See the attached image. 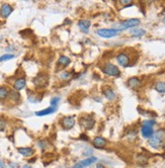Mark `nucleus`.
I'll return each instance as SVG.
<instances>
[{
    "label": "nucleus",
    "instance_id": "nucleus-27",
    "mask_svg": "<svg viewBox=\"0 0 165 168\" xmlns=\"http://www.w3.org/2000/svg\"><path fill=\"white\" fill-rule=\"evenodd\" d=\"M38 145L40 146L41 149H45V148H47L48 142L46 140H41V141H39V142H38Z\"/></svg>",
    "mask_w": 165,
    "mask_h": 168
},
{
    "label": "nucleus",
    "instance_id": "nucleus-24",
    "mask_svg": "<svg viewBox=\"0 0 165 168\" xmlns=\"http://www.w3.org/2000/svg\"><path fill=\"white\" fill-rule=\"evenodd\" d=\"M14 58V55L12 54H6V55H3L0 57V62H3V61H8V60Z\"/></svg>",
    "mask_w": 165,
    "mask_h": 168
},
{
    "label": "nucleus",
    "instance_id": "nucleus-4",
    "mask_svg": "<svg viewBox=\"0 0 165 168\" xmlns=\"http://www.w3.org/2000/svg\"><path fill=\"white\" fill-rule=\"evenodd\" d=\"M96 34L99 35L100 38H104V39H110L113 37H116L120 32L116 29H97Z\"/></svg>",
    "mask_w": 165,
    "mask_h": 168
},
{
    "label": "nucleus",
    "instance_id": "nucleus-36",
    "mask_svg": "<svg viewBox=\"0 0 165 168\" xmlns=\"http://www.w3.org/2000/svg\"><path fill=\"white\" fill-rule=\"evenodd\" d=\"M163 22H165V17H164V18H163Z\"/></svg>",
    "mask_w": 165,
    "mask_h": 168
},
{
    "label": "nucleus",
    "instance_id": "nucleus-34",
    "mask_svg": "<svg viewBox=\"0 0 165 168\" xmlns=\"http://www.w3.org/2000/svg\"><path fill=\"white\" fill-rule=\"evenodd\" d=\"M96 168H106V166H103V164H97V166Z\"/></svg>",
    "mask_w": 165,
    "mask_h": 168
},
{
    "label": "nucleus",
    "instance_id": "nucleus-29",
    "mask_svg": "<svg viewBox=\"0 0 165 168\" xmlns=\"http://www.w3.org/2000/svg\"><path fill=\"white\" fill-rule=\"evenodd\" d=\"M29 101H31V102H39L40 99H38L37 98V95H29Z\"/></svg>",
    "mask_w": 165,
    "mask_h": 168
},
{
    "label": "nucleus",
    "instance_id": "nucleus-1",
    "mask_svg": "<svg viewBox=\"0 0 165 168\" xmlns=\"http://www.w3.org/2000/svg\"><path fill=\"white\" fill-rule=\"evenodd\" d=\"M140 23H141V20L139 18H130V19L124 20V22L119 25L118 31L122 32V31H125V29H128L136 28V26L139 25Z\"/></svg>",
    "mask_w": 165,
    "mask_h": 168
},
{
    "label": "nucleus",
    "instance_id": "nucleus-3",
    "mask_svg": "<svg viewBox=\"0 0 165 168\" xmlns=\"http://www.w3.org/2000/svg\"><path fill=\"white\" fill-rule=\"evenodd\" d=\"M32 82H34L35 87H38V88L46 87V86L48 85V82H49V77H48V75H46V74L40 73L34 78Z\"/></svg>",
    "mask_w": 165,
    "mask_h": 168
},
{
    "label": "nucleus",
    "instance_id": "nucleus-28",
    "mask_svg": "<svg viewBox=\"0 0 165 168\" xmlns=\"http://www.w3.org/2000/svg\"><path fill=\"white\" fill-rule=\"evenodd\" d=\"M59 102H60V97H53L52 99H51V106L53 107H55Z\"/></svg>",
    "mask_w": 165,
    "mask_h": 168
},
{
    "label": "nucleus",
    "instance_id": "nucleus-18",
    "mask_svg": "<svg viewBox=\"0 0 165 168\" xmlns=\"http://www.w3.org/2000/svg\"><path fill=\"white\" fill-rule=\"evenodd\" d=\"M56 112V107H48L46 109H43V110H40V112H37L35 115L39 116H48V115H51V113H55Z\"/></svg>",
    "mask_w": 165,
    "mask_h": 168
},
{
    "label": "nucleus",
    "instance_id": "nucleus-12",
    "mask_svg": "<svg viewBox=\"0 0 165 168\" xmlns=\"http://www.w3.org/2000/svg\"><path fill=\"white\" fill-rule=\"evenodd\" d=\"M17 151L25 157H29L34 154V149H32L31 147H22V148L17 149Z\"/></svg>",
    "mask_w": 165,
    "mask_h": 168
},
{
    "label": "nucleus",
    "instance_id": "nucleus-20",
    "mask_svg": "<svg viewBox=\"0 0 165 168\" xmlns=\"http://www.w3.org/2000/svg\"><path fill=\"white\" fill-rule=\"evenodd\" d=\"M155 89L160 93H165V82L164 81H158L155 85Z\"/></svg>",
    "mask_w": 165,
    "mask_h": 168
},
{
    "label": "nucleus",
    "instance_id": "nucleus-33",
    "mask_svg": "<svg viewBox=\"0 0 165 168\" xmlns=\"http://www.w3.org/2000/svg\"><path fill=\"white\" fill-rule=\"evenodd\" d=\"M0 167H1V168H6V166L3 164V162H2V161H0Z\"/></svg>",
    "mask_w": 165,
    "mask_h": 168
},
{
    "label": "nucleus",
    "instance_id": "nucleus-11",
    "mask_svg": "<svg viewBox=\"0 0 165 168\" xmlns=\"http://www.w3.org/2000/svg\"><path fill=\"white\" fill-rule=\"evenodd\" d=\"M12 11H13L12 6H11L10 4H7V3L3 4L1 6V8H0V14H1L3 17H5V18L9 16L10 13L12 12Z\"/></svg>",
    "mask_w": 165,
    "mask_h": 168
},
{
    "label": "nucleus",
    "instance_id": "nucleus-13",
    "mask_svg": "<svg viewBox=\"0 0 165 168\" xmlns=\"http://www.w3.org/2000/svg\"><path fill=\"white\" fill-rule=\"evenodd\" d=\"M25 78H19V79L15 80V82H14V89H15L16 91H19L22 90L25 87Z\"/></svg>",
    "mask_w": 165,
    "mask_h": 168
},
{
    "label": "nucleus",
    "instance_id": "nucleus-22",
    "mask_svg": "<svg viewBox=\"0 0 165 168\" xmlns=\"http://www.w3.org/2000/svg\"><path fill=\"white\" fill-rule=\"evenodd\" d=\"M9 94V90L5 87H0V99H4Z\"/></svg>",
    "mask_w": 165,
    "mask_h": 168
},
{
    "label": "nucleus",
    "instance_id": "nucleus-2",
    "mask_svg": "<svg viewBox=\"0 0 165 168\" xmlns=\"http://www.w3.org/2000/svg\"><path fill=\"white\" fill-rule=\"evenodd\" d=\"M103 72L104 74L109 75V76L112 77H120L121 75V71L118 68V66L110 64V63H107L103 67Z\"/></svg>",
    "mask_w": 165,
    "mask_h": 168
},
{
    "label": "nucleus",
    "instance_id": "nucleus-17",
    "mask_svg": "<svg viewBox=\"0 0 165 168\" xmlns=\"http://www.w3.org/2000/svg\"><path fill=\"white\" fill-rule=\"evenodd\" d=\"M130 34L133 35V37H143L144 35L146 34V31L144 29H140V28H134L133 29H131Z\"/></svg>",
    "mask_w": 165,
    "mask_h": 168
},
{
    "label": "nucleus",
    "instance_id": "nucleus-8",
    "mask_svg": "<svg viewBox=\"0 0 165 168\" xmlns=\"http://www.w3.org/2000/svg\"><path fill=\"white\" fill-rule=\"evenodd\" d=\"M116 60H118L119 64L123 67H129V65H130V57L126 53L119 54L118 57H116Z\"/></svg>",
    "mask_w": 165,
    "mask_h": 168
},
{
    "label": "nucleus",
    "instance_id": "nucleus-6",
    "mask_svg": "<svg viewBox=\"0 0 165 168\" xmlns=\"http://www.w3.org/2000/svg\"><path fill=\"white\" fill-rule=\"evenodd\" d=\"M79 123L83 128L86 129V130H91V129L94 127L95 121L91 116H82V118L79 119Z\"/></svg>",
    "mask_w": 165,
    "mask_h": 168
},
{
    "label": "nucleus",
    "instance_id": "nucleus-16",
    "mask_svg": "<svg viewBox=\"0 0 165 168\" xmlns=\"http://www.w3.org/2000/svg\"><path fill=\"white\" fill-rule=\"evenodd\" d=\"M106 141L103 137H96L93 139V145L96 148H103V147L106 146Z\"/></svg>",
    "mask_w": 165,
    "mask_h": 168
},
{
    "label": "nucleus",
    "instance_id": "nucleus-23",
    "mask_svg": "<svg viewBox=\"0 0 165 168\" xmlns=\"http://www.w3.org/2000/svg\"><path fill=\"white\" fill-rule=\"evenodd\" d=\"M9 97L11 98V99H13V100H19V93L17 92L16 90H12V91H9Z\"/></svg>",
    "mask_w": 165,
    "mask_h": 168
},
{
    "label": "nucleus",
    "instance_id": "nucleus-7",
    "mask_svg": "<svg viewBox=\"0 0 165 168\" xmlns=\"http://www.w3.org/2000/svg\"><path fill=\"white\" fill-rule=\"evenodd\" d=\"M61 125L65 130H70L74 127L75 125V119L74 116H64L61 119Z\"/></svg>",
    "mask_w": 165,
    "mask_h": 168
},
{
    "label": "nucleus",
    "instance_id": "nucleus-19",
    "mask_svg": "<svg viewBox=\"0 0 165 168\" xmlns=\"http://www.w3.org/2000/svg\"><path fill=\"white\" fill-rule=\"evenodd\" d=\"M103 94H104V96H106L109 100H113L116 98V93L113 92V89H110V88L104 89V90H103Z\"/></svg>",
    "mask_w": 165,
    "mask_h": 168
},
{
    "label": "nucleus",
    "instance_id": "nucleus-9",
    "mask_svg": "<svg viewBox=\"0 0 165 168\" xmlns=\"http://www.w3.org/2000/svg\"><path fill=\"white\" fill-rule=\"evenodd\" d=\"M78 26L81 32H83L84 34H88L89 29L91 26V22L89 19H80L78 22Z\"/></svg>",
    "mask_w": 165,
    "mask_h": 168
},
{
    "label": "nucleus",
    "instance_id": "nucleus-5",
    "mask_svg": "<svg viewBox=\"0 0 165 168\" xmlns=\"http://www.w3.org/2000/svg\"><path fill=\"white\" fill-rule=\"evenodd\" d=\"M162 144H163V139H162L161 133H154V135L149 139V145L152 148L158 149L162 146Z\"/></svg>",
    "mask_w": 165,
    "mask_h": 168
},
{
    "label": "nucleus",
    "instance_id": "nucleus-35",
    "mask_svg": "<svg viewBox=\"0 0 165 168\" xmlns=\"http://www.w3.org/2000/svg\"><path fill=\"white\" fill-rule=\"evenodd\" d=\"M22 168H32V167L29 166V165H25V166H23Z\"/></svg>",
    "mask_w": 165,
    "mask_h": 168
},
{
    "label": "nucleus",
    "instance_id": "nucleus-26",
    "mask_svg": "<svg viewBox=\"0 0 165 168\" xmlns=\"http://www.w3.org/2000/svg\"><path fill=\"white\" fill-rule=\"evenodd\" d=\"M71 77V73L70 72H62L61 74H60V78L63 80H66V79H69V78Z\"/></svg>",
    "mask_w": 165,
    "mask_h": 168
},
{
    "label": "nucleus",
    "instance_id": "nucleus-14",
    "mask_svg": "<svg viewBox=\"0 0 165 168\" xmlns=\"http://www.w3.org/2000/svg\"><path fill=\"white\" fill-rule=\"evenodd\" d=\"M96 161H97V158H96V157H93V156H92V157L86 158V159H84V160L80 161L79 164H80L83 168H85V167L90 166L91 164H93L94 162H96Z\"/></svg>",
    "mask_w": 165,
    "mask_h": 168
},
{
    "label": "nucleus",
    "instance_id": "nucleus-10",
    "mask_svg": "<svg viewBox=\"0 0 165 168\" xmlns=\"http://www.w3.org/2000/svg\"><path fill=\"white\" fill-rule=\"evenodd\" d=\"M141 134L144 138L146 139H150L153 135H154V131H153V127H150V126H142V129H141Z\"/></svg>",
    "mask_w": 165,
    "mask_h": 168
},
{
    "label": "nucleus",
    "instance_id": "nucleus-21",
    "mask_svg": "<svg viewBox=\"0 0 165 168\" xmlns=\"http://www.w3.org/2000/svg\"><path fill=\"white\" fill-rule=\"evenodd\" d=\"M59 64L63 66H67L70 64V59L66 56H61L59 58Z\"/></svg>",
    "mask_w": 165,
    "mask_h": 168
},
{
    "label": "nucleus",
    "instance_id": "nucleus-30",
    "mask_svg": "<svg viewBox=\"0 0 165 168\" xmlns=\"http://www.w3.org/2000/svg\"><path fill=\"white\" fill-rule=\"evenodd\" d=\"M143 125L145 126H150V127H153L155 125V121H145L143 123Z\"/></svg>",
    "mask_w": 165,
    "mask_h": 168
},
{
    "label": "nucleus",
    "instance_id": "nucleus-15",
    "mask_svg": "<svg viewBox=\"0 0 165 168\" xmlns=\"http://www.w3.org/2000/svg\"><path fill=\"white\" fill-rule=\"evenodd\" d=\"M128 85L130 86L132 89H137L141 85V81L136 77H132L128 80Z\"/></svg>",
    "mask_w": 165,
    "mask_h": 168
},
{
    "label": "nucleus",
    "instance_id": "nucleus-25",
    "mask_svg": "<svg viewBox=\"0 0 165 168\" xmlns=\"http://www.w3.org/2000/svg\"><path fill=\"white\" fill-rule=\"evenodd\" d=\"M5 127H6V121L0 116V132H3L5 130Z\"/></svg>",
    "mask_w": 165,
    "mask_h": 168
},
{
    "label": "nucleus",
    "instance_id": "nucleus-31",
    "mask_svg": "<svg viewBox=\"0 0 165 168\" xmlns=\"http://www.w3.org/2000/svg\"><path fill=\"white\" fill-rule=\"evenodd\" d=\"M121 4L122 5H125V6H129V5L132 4V1H130V0H122Z\"/></svg>",
    "mask_w": 165,
    "mask_h": 168
},
{
    "label": "nucleus",
    "instance_id": "nucleus-32",
    "mask_svg": "<svg viewBox=\"0 0 165 168\" xmlns=\"http://www.w3.org/2000/svg\"><path fill=\"white\" fill-rule=\"evenodd\" d=\"M72 168H83L82 166H81V165L79 164V163H77V164H75L74 165V166L73 167H72Z\"/></svg>",
    "mask_w": 165,
    "mask_h": 168
}]
</instances>
